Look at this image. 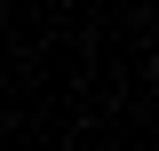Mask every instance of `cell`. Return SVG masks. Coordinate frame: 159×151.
Instances as JSON below:
<instances>
[{"mask_svg": "<svg viewBox=\"0 0 159 151\" xmlns=\"http://www.w3.org/2000/svg\"><path fill=\"white\" fill-rule=\"evenodd\" d=\"M151 88H159V56H151Z\"/></svg>", "mask_w": 159, "mask_h": 151, "instance_id": "1", "label": "cell"}]
</instances>
